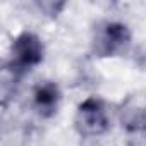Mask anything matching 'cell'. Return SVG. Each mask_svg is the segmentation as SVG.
I'll return each instance as SVG.
<instances>
[{"label":"cell","instance_id":"cell-1","mask_svg":"<svg viewBox=\"0 0 146 146\" xmlns=\"http://www.w3.org/2000/svg\"><path fill=\"white\" fill-rule=\"evenodd\" d=\"M45 58V43L35 31L24 29L17 33L9 46V60L5 67L23 79L33 69H36Z\"/></svg>","mask_w":146,"mask_h":146},{"label":"cell","instance_id":"cell-2","mask_svg":"<svg viewBox=\"0 0 146 146\" xmlns=\"http://www.w3.org/2000/svg\"><path fill=\"white\" fill-rule=\"evenodd\" d=\"M132 43L129 26L117 19H107L95 26L91 35V52L96 58H115L124 55Z\"/></svg>","mask_w":146,"mask_h":146},{"label":"cell","instance_id":"cell-3","mask_svg":"<svg viewBox=\"0 0 146 146\" xmlns=\"http://www.w3.org/2000/svg\"><path fill=\"white\" fill-rule=\"evenodd\" d=\"M74 129L83 139H100L110 131V113L100 96L79 102L74 113Z\"/></svg>","mask_w":146,"mask_h":146},{"label":"cell","instance_id":"cell-4","mask_svg":"<svg viewBox=\"0 0 146 146\" xmlns=\"http://www.w3.org/2000/svg\"><path fill=\"white\" fill-rule=\"evenodd\" d=\"M33 108L41 119H52L57 115L62 102L60 86L55 81H41L33 90Z\"/></svg>","mask_w":146,"mask_h":146},{"label":"cell","instance_id":"cell-5","mask_svg":"<svg viewBox=\"0 0 146 146\" xmlns=\"http://www.w3.org/2000/svg\"><path fill=\"white\" fill-rule=\"evenodd\" d=\"M33 7H35V11L40 16L55 19V17H58L65 11L67 2H55V0H36V2H33Z\"/></svg>","mask_w":146,"mask_h":146},{"label":"cell","instance_id":"cell-6","mask_svg":"<svg viewBox=\"0 0 146 146\" xmlns=\"http://www.w3.org/2000/svg\"><path fill=\"white\" fill-rule=\"evenodd\" d=\"M144 132H146V127H144Z\"/></svg>","mask_w":146,"mask_h":146}]
</instances>
